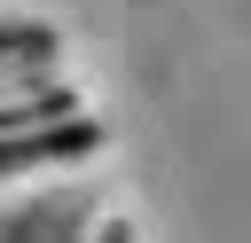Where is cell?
<instances>
[{
	"mask_svg": "<svg viewBox=\"0 0 251 243\" xmlns=\"http://www.w3.org/2000/svg\"><path fill=\"white\" fill-rule=\"evenodd\" d=\"M94 118L78 110V118H55V125H31V133H8L0 141V196H16V188H31V180H47L55 165H78V157H94Z\"/></svg>",
	"mask_w": 251,
	"mask_h": 243,
	"instance_id": "cell-1",
	"label": "cell"
},
{
	"mask_svg": "<svg viewBox=\"0 0 251 243\" xmlns=\"http://www.w3.org/2000/svg\"><path fill=\"white\" fill-rule=\"evenodd\" d=\"M94 219L102 212L86 188H24L0 204V243H86Z\"/></svg>",
	"mask_w": 251,
	"mask_h": 243,
	"instance_id": "cell-2",
	"label": "cell"
}]
</instances>
